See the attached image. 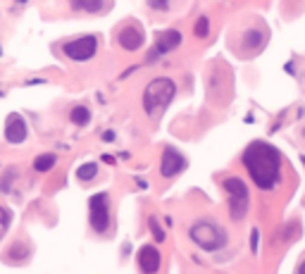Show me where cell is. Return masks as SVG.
Listing matches in <instances>:
<instances>
[{"instance_id": "obj_1", "label": "cell", "mask_w": 305, "mask_h": 274, "mask_svg": "<svg viewBox=\"0 0 305 274\" xmlns=\"http://www.w3.org/2000/svg\"><path fill=\"white\" fill-rule=\"evenodd\" d=\"M243 164L248 167L251 179L260 188H274V184L279 181L282 155L270 143H262V141L251 143L246 148V153H243Z\"/></svg>"}, {"instance_id": "obj_2", "label": "cell", "mask_w": 305, "mask_h": 274, "mask_svg": "<svg viewBox=\"0 0 305 274\" xmlns=\"http://www.w3.org/2000/svg\"><path fill=\"white\" fill-rule=\"evenodd\" d=\"M176 96V84L167 77H157L152 79L148 86L143 88V110L151 115V117H160L164 110L169 108V103Z\"/></svg>"}, {"instance_id": "obj_3", "label": "cell", "mask_w": 305, "mask_h": 274, "mask_svg": "<svg viewBox=\"0 0 305 274\" xmlns=\"http://www.w3.org/2000/svg\"><path fill=\"white\" fill-rule=\"evenodd\" d=\"M188 236H191V241L196 243L198 248H203L207 253L222 251L229 243L227 229L222 224H217L215 219H198V222H193L191 229H188Z\"/></svg>"}, {"instance_id": "obj_4", "label": "cell", "mask_w": 305, "mask_h": 274, "mask_svg": "<svg viewBox=\"0 0 305 274\" xmlns=\"http://www.w3.org/2000/svg\"><path fill=\"white\" fill-rule=\"evenodd\" d=\"M224 193H227V200H229V215H231V219L241 222L248 215V205H251L248 186L243 184V179H239V176H229L224 181Z\"/></svg>"}, {"instance_id": "obj_5", "label": "cell", "mask_w": 305, "mask_h": 274, "mask_svg": "<svg viewBox=\"0 0 305 274\" xmlns=\"http://www.w3.org/2000/svg\"><path fill=\"white\" fill-rule=\"evenodd\" d=\"M88 222L91 229L105 234L110 229V196L108 193H98L88 200Z\"/></svg>"}, {"instance_id": "obj_6", "label": "cell", "mask_w": 305, "mask_h": 274, "mask_svg": "<svg viewBox=\"0 0 305 274\" xmlns=\"http://www.w3.org/2000/svg\"><path fill=\"white\" fill-rule=\"evenodd\" d=\"M62 53L74 60V62H88L93 55L98 53V38L96 36H79V38H72L62 45Z\"/></svg>"}, {"instance_id": "obj_7", "label": "cell", "mask_w": 305, "mask_h": 274, "mask_svg": "<svg viewBox=\"0 0 305 274\" xmlns=\"http://www.w3.org/2000/svg\"><path fill=\"white\" fill-rule=\"evenodd\" d=\"M186 169V157L176 148H164L162 153V162H160V174L164 179H172V176L181 174Z\"/></svg>"}, {"instance_id": "obj_8", "label": "cell", "mask_w": 305, "mask_h": 274, "mask_svg": "<svg viewBox=\"0 0 305 274\" xmlns=\"http://www.w3.org/2000/svg\"><path fill=\"white\" fill-rule=\"evenodd\" d=\"M179 43H181V33L179 31H172V29H169V31H162L157 38H155V48L148 53V60L152 62V60H157L160 55L172 53Z\"/></svg>"}, {"instance_id": "obj_9", "label": "cell", "mask_w": 305, "mask_h": 274, "mask_svg": "<svg viewBox=\"0 0 305 274\" xmlns=\"http://www.w3.org/2000/svg\"><path fill=\"white\" fill-rule=\"evenodd\" d=\"M136 263H139L143 274H155L160 270V265H162V255H160V251L155 246H143L139 255H136Z\"/></svg>"}, {"instance_id": "obj_10", "label": "cell", "mask_w": 305, "mask_h": 274, "mask_svg": "<svg viewBox=\"0 0 305 274\" xmlns=\"http://www.w3.org/2000/svg\"><path fill=\"white\" fill-rule=\"evenodd\" d=\"M26 122H24L22 115H10L7 120H5V141L7 143H24L26 141Z\"/></svg>"}, {"instance_id": "obj_11", "label": "cell", "mask_w": 305, "mask_h": 274, "mask_svg": "<svg viewBox=\"0 0 305 274\" xmlns=\"http://www.w3.org/2000/svg\"><path fill=\"white\" fill-rule=\"evenodd\" d=\"M146 41V36H143L141 26H136V24H127V26H122L120 33H117V43L124 48V50H139Z\"/></svg>"}, {"instance_id": "obj_12", "label": "cell", "mask_w": 305, "mask_h": 274, "mask_svg": "<svg viewBox=\"0 0 305 274\" xmlns=\"http://www.w3.org/2000/svg\"><path fill=\"white\" fill-rule=\"evenodd\" d=\"M267 43V36L260 29H253V31L246 33V45H248V53H258L262 50V45Z\"/></svg>"}, {"instance_id": "obj_13", "label": "cell", "mask_w": 305, "mask_h": 274, "mask_svg": "<svg viewBox=\"0 0 305 274\" xmlns=\"http://www.w3.org/2000/svg\"><path fill=\"white\" fill-rule=\"evenodd\" d=\"M69 120L74 122L76 127H86L88 122H91V110L84 108V105H76V108H72V112H69Z\"/></svg>"}, {"instance_id": "obj_14", "label": "cell", "mask_w": 305, "mask_h": 274, "mask_svg": "<svg viewBox=\"0 0 305 274\" xmlns=\"http://www.w3.org/2000/svg\"><path fill=\"white\" fill-rule=\"evenodd\" d=\"M55 162H57V157H55L53 153H43L33 160V169H36V172H48V169L55 167Z\"/></svg>"}, {"instance_id": "obj_15", "label": "cell", "mask_w": 305, "mask_h": 274, "mask_svg": "<svg viewBox=\"0 0 305 274\" xmlns=\"http://www.w3.org/2000/svg\"><path fill=\"white\" fill-rule=\"evenodd\" d=\"M96 172H98L96 162H86V164H81V167H79L76 176H79L81 181H91V179H96Z\"/></svg>"}, {"instance_id": "obj_16", "label": "cell", "mask_w": 305, "mask_h": 274, "mask_svg": "<svg viewBox=\"0 0 305 274\" xmlns=\"http://www.w3.org/2000/svg\"><path fill=\"white\" fill-rule=\"evenodd\" d=\"M207 31H210V19L207 17H200L196 22V29H193V33H196L198 38H205Z\"/></svg>"}, {"instance_id": "obj_17", "label": "cell", "mask_w": 305, "mask_h": 274, "mask_svg": "<svg viewBox=\"0 0 305 274\" xmlns=\"http://www.w3.org/2000/svg\"><path fill=\"white\" fill-rule=\"evenodd\" d=\"M72 7L74 10H86V12H98V10H103V2H72Z\"/></svg>"}, {"instance_id": "obj_18", "label": "cell", "mask_w": 305, "mask_h": 274, "mask_svg": "<svg viewBox=\"0 0 305 274\" xmlns=\"http://www.w3.org/2000/svg\"><path fill=\"white\" fill-rule=\"evenodd\" d=\"M7 224H10V212H7V210H5L2 205H0V236L5 234V229H7Z\"/></svg>"}, {"instance_id": "obj_19", "label": "cell", "mask_w": 305, "mask_h": 274, "mask_svg": "<svg viewBox=\"0 0 305 274\" xmlns=\"http://www.w3.org/2000/svg\"><path fill=\"white\" fill-rule=\"evenodd\" d=\"M151 227H152V231H155V239H157V241H162L164 234H162V229L157 227V222H155V219H151Z\"/></svg>"}, {"instance_id": "obj_20", "label": "cell", "mask_w": 305, "mask_h": 274, "mask_svg": "<svg viewBox=\"0 0 305 274\" xmlns=\"http://www.w3.org/2000/svg\"><path fill=\"white\" fill-rule=\"evenodd\" d=\"M148 7H155V10H169V5H167V2H148Z\"/></svg>"}, {"instance_id": "obj_21", "label": "cell", "mask_w": 305, "mask_h": 274, "mask_svg": "<svg viewBox=\"0 0 305 274\" xmlns=\"http://www.w3.org/2000/svg\"><path fill=\"white\" fill-rule=\"evenodd\" d=\"M298 274H305V260L301 263V267H298Z\"/></svg>"}]
</instances>
